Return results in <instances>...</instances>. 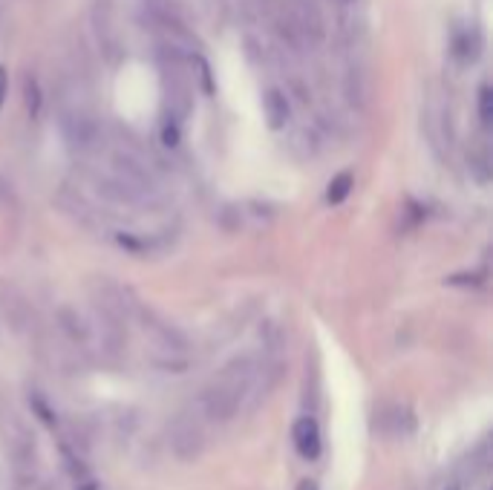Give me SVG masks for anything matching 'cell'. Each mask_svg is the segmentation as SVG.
Instances as JSON below:
<instances>
[{"instance_id": "obj_2", "label": "cell", "mask_w": 493, "mask_h": 490, "mask_svg": "<svg viewBox=\"0 0 493 490\" xmlns=\"http://www.w3.org/2000/svg\"><path fill=\"white\" fill-rule=\"evenodd\" d=\"M168 439H171V447L179 459H196L199 453L205 450V442H208V427L205 422L199 419L196 410H185V412H179L173 424H171V433H168Z\"/></svg>"}, {"instance_id": "obj_11", "label": "cell", "mask_w": 493, "mask_h": 490, "mask_svg": "<svg viewBox=\"0 0 493 490\" xmlns=\"http://www.w3.org/2000/svg\"><path fill=\"white\" fill-rule=\"evenodd\" d=\"M298 490H318V485L306 479V482H300V485H298Z\"/></svg>"}, {"instance_id": "obj_4", "label": "cell", "mask_w": 493, "mask_h": 490, "mask_svg": "<svg viewBox=\"0 0 493 490\" xmlns=\"http://www.w3.org/2000/svg\"><path fill=\"white\" fill-rule=\"evenodd\" d=\"M291 442H295V450L303 459H318L320 456V427L312 415H300V419L291 424Z\"/></svg>"}, {"instance_id": "obj_9", "label": "cell", "mask_w": 493, "mask_h": 490, "mask_svg": "<svg viewBox=\"0 0 493 490\" xmlns=\"http://www.w3.org/2000/svg\"><path fill=\"white\" fill-rule=\"evenodd\" d=\"M6 93H9V72H6V67H0V110H4Z\"/></svg>"}, {"instance_id": "obj_5", "label": "cell", "mask_w": 493, "mask_h": 490, "mask_svg": "<svg viewBox=\"0 0 493 490\" xmlns=\"http://www.w3.org/2000/svg\"><path fill=\"white\" fill-rule=\"evenodd\" d=\"M263 110H266V119H268V127L271 130H283L286 121H288V99L280 93V89H268L263 96Z\"/></svg>"}, {"instance_id": "obj_7", "label": "cell", "mask_w": 493, "mask_h": 490, "mask_svg": "<svg viewBox=\"0 0 493 490\" xmlns=\"http://www.w3.org/2000/svg\"><path fill=\"white\" fill-rule=\"evenodd\" d=\"M479 121H482V127H490V121H493V89H490V84L479 87Z\"/></svg>"}, {"instance_id": "obj_6", "label": "cell", "mask_w": 493, "mask_h": 490, "mask_svg": "<svg viewBox=\"0 0 493 490\" xmlns=\"http://www.w3.org/2000/svg\"><path fill=\"white\" fill-rule=\"evenodd\" d=\"M352 188H355L352 173H338L332 182H329V188H326V203L329 205H341L343 199L352 193Z\"/></svg>"}, {"instance_id": "obj_10", "label": "cell", "mask_w": 493, "mask_h": 490, "mask_svg": "<svg viewBox=\"0 0 493 490\" xmlns=\"http://www.w3.org/2000/svg\"><path fill=\"white\" fill-rule=\"evenodd\" d=\"M467 487V482H465V476H453L447 485H445V490H465Z\"/></svg>"}, {"instance_id": "obj_3", "label": "cell", "mask_w": 493, "mask_h": 490, "mask_svg": "<svg viewBox=\"0 0 493 490\" xmlns=\"http://www.w3.org/2000/svg\"><path fill=\"white\" fill-rule=\"evenodd\" d=\"M4 442H6V450H9V459H12L15 470L26 479L35 470V439L29 435L26 424L12 412L4 419Z\"/></svg>"}, {"instance_id": "obj_1", "label": "cell", "mask_w": 493, "mask_h": 490, "mask_svg": "<svg viewBox=\"0 0 493 490\" xmlns=\"http://www.w3.org/2000/svg\"><path fill=\"white\" fill-rule=\"evenodd\" d=\"M280 364L278 360H257V358H234L231 364L219 370L205 390L196 398V415L205 427H226L243 410H254L268 390L278 384Z\"/></svg>"}, {"instance_id": "obj_8", "label": "cell", "mask_w": 493, "mask_h": 490, "mask_svg": "<svg viewBox=\"0 0 493 490\" xmlns=\"http://www.w3.org/2000/svg\"><path fill=\"white\" fill-rule=\"evenodd\" d=\"M26 107L32 116L41 113V93H38V81L35 78H26Z\"/></svg>"}]
</instances>
